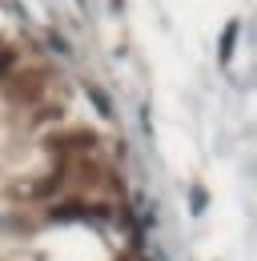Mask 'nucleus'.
Listing matches in <instances>:
<instances>
[{
	"mask_svg": "<svg viewBox=\"0 0 257 261\" xmlns=\"http://www.w3.org/2000/svg\"><path fill=\"white\" fill-rule=\"evenodd\" d=\"M8 97L12 100H36L40 97V81L36 76H16V85H8Z\"/></svg>",
	"mask_w": 257,
	"mask_h": 261,
	"instance_id": "f257e3e1",
	"label": "nucleus"
},
{
	"mask_svg": "<svg viewBox=\"0 0 257 261\" xmlns=\"http://www.w3.org/2000/svg\"><path fill=\"white\" fill-rule=\"evenodd\" d=\"M12 61H16V57H12V48H0V76L12 68Z\"/></svg>",
	"mask_w": 257,
	"mask_h": 261,
	"instance_id": "f03ea898",
	"label": "nucleus"
}]
</instances>
